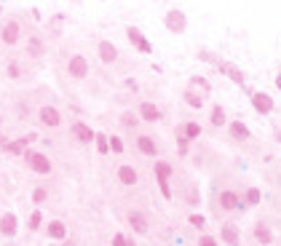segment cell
<instances>
[{"instance_id":"11","label":"cell","mask_w":281,"mask_h":246,"mask_svg":"<svg viewBox=\"0 0 281 246\" xmlns=\"http://www.w3.org/2000/svg\"><path fill=\"white\" fill-rule=\"evenodd\" d=\"M32 142H38L35 131H32V134H22V136H11V139L0 147V153H3L5 158H22L32 147Z\"/></svg>"},{"instance_id":"16","label":"cell","mask_w":281,"mask_h":246,"mask_svg":"<svg viewBox=\"0 0 281 246\" xmlns=\"http://www.w3.org/2000/svg\"><path fill=\"white\" fill-rule=\"evenodd\" d=\"M134 110L140 112L142 123H161V121H164V110H161L156 102H150V99H140Z\"/></svg>"},{"instance_id":"36","label":"cell","mask_w":281,"mask_h":246,"mask_svg":"<svg viewBox=\"0 0 281 246\" xmlns=\"http://www.w3.org/2000/svg\"><path fill=\"white\" fill-rule=\"evenodd\" d=\"M241 198H244V206H257V203H260V198H262V193L257 190V187H246Z\"/></svg>"},{"instance_id":"12","label":"cell","mask_w":281,"mask_h":246,"mask_svg":"<svg viewBox=\"0 0 281 246\" xmlns=\"http://www.w3.org/2000/svg\"><path fill=\"white\" fill-rule=\"evenodd\" d=\"M171 174H174V166H171V161H156L153 163V177H156V182H158V190H161V196L166 198V201H171Z\"/></svg>"},{"instance_id":"27","label":"cell","mask_w":281,"mask_h":246,"mask_svg":"<svg viewBox=\"0 0 281 246\" xmlns=\"http://www.w3.org/2000/svg\"><path fill=\"white\" fill-rule=\"evenodd\" d=\"M65 24H67V14H51L48 19H46V32H48V35H62V30H65Z\"/></svg>"},{"instance_id":"26","label":"cell","mask_w":281,"mask_h":246,"mask_svg":"<svg viewBox=\"0 0 281 246\" xmlns=\"http://www.w3.org/2000/svg\"><path fill=\"white\" fill-rule=\"evenodd\" d=\"M220 238L225 246H241V233H238V225H233V222H225V225L220 227Z\"/></svg>"},{"instance_id":"25","label":"cell","mask_w":281,"mask_h":246,"mask_svg":"<svg viewBox=\"0 0 281 246\" xmlns=\"http://www.w3.org/2000/svg\"><path fill=\"white\" fill-rule=\"evenodd\" d=\"M182 102H185L187 107H193V110H201L204 102H206V94H204V91H198L196 86H187V89L182 91Z\"/></svg>"},{"instance_id":"29","label":"cell","mask_w":281,"mask_h":246,"mask_svg":"<svg viewBox=\"0 0 281 246\" xmlns=\"http://www.w3.org/2000/svg\"><path fill=\"white\" fill-rule=\"evenodd\" d=\"M252 236H255V241L260 244V246L273 244V233H271V227H268L265 222H255V227H252Z\"/></svg>"},{"instance_id":"44","label":"cell","mask_w":281,"mask_h":246,"mask_svg":"<svg viewBox=\"0 0 281 246\" xmlns=\"http://www.w3.org/2000/svg\"><path fill=\"white\" fill-rule=\"evenodd\" d=\"M62 246H80V244L75 241V238H70V236H67L65 241H62Z\"/></svg>"},{"instance_id":"43","label":"cell","mask_w":281,"mask_h":246,"mask_svg":"<svg viewBox=\"0 0 281 246\" xmlns=\"http://www.w3.org/2000/svg\"><path fill=\"white\" fill-rule=\"evenodd\" d=\"M3 126H5V118H3V112H0V147H3L5 142L11 139V136H5V134H3Z\"/></svg>"},{"instance_id":"30","label":"cell","mask_w":281,"mask_h":246,"mask_svg":"<svg viewBox=\"0 0 281 246\" xmlns=\"http://www.w3.org/2000/svg\"><path fill=\"white\" fill-rule=\"evenodd\" d=\"M46 225V217H43V209H38V206H32L30 217H27V233H40Z\"/></svg>"},{"instance_id":"17","label":"cell","mask_w":281,"mask_h":246,"mask_svg":"<svg viewBox=\"0 0 281 246\" xmlns=\"http://www.w3.org/2000/svg\"><path fill=\"white\" fill-rule=\"evenodd\" d=\"M126 41L131 43L134 51H140V54H153V43L145 38V32H142L140 27H134V24L126 27Z\"/></svg>"},{"instance_id":"45","label":"cell","mask_w":281,"mask_h":246,"mask_svg":"<svg viewBox=\"0 0 281 246\" xmlns=\"http://www.w3.org/2000/svg\"><path fill=\"white\" fill-rule=\"evenodd\" d=\"M276 86H279V89H281V75H279V78H276Z\"/></svg>"},{"instance_id":"19","label":"cell","mask_w":281,"mask_h":246,"mask_svg":"<svg viewBox=\"0 0 281 246\" xmlns=\"http://www.w3.org/2000/svg\"><path fill=\"white\" fill-rule=\"evenodd\" d=\"M241 206H244V198H241L233 187H225V190L217 193V209L220 211H236Z\"/></svg>"},{"instance_id":"31","label":"cell","mask_w":281,"mask_h":246,"mask_svg":"<svg viewBox=\"0 0 281 246\" xmlns=\"http://www.w3.org/2000/svg\"><path fill=\"white\" fill-rule=\"evenodd\" d=\"M174 142H177V156H180V158H187V153H190L193 139H187V136H185V131H182L180 126L174 129Z\"/></svg>"},{"instance_id":"13","label":"cell","mask_w":281,"mask_h":246,"mask_svg":"<svg viewBox=\"0 0 281 246\" xmlns=\"http://www.w3.org/2000/svg\"><path fill=\"white\" fill-rule=\"evenodd\" d=\"M116 182L118 187H123V190H134L137 185H140V171H137L134 163H118L116 166Z\"/></svg>"},{"instance_id":"34","label":"cell","mask_w":281,"mask_h":246,"mask_svg":"<svg viewBox=\"0 0 281 246\" xmlns=\"http://www.w3.org/2000/svg\"><path fill=\"white\" fill-rule=\"evenodd\" d=\"M209 121H211V126H214V129H220V126H228V115H225V110H222V105H214V107H211Z\"/></svg>"},{"instance_id":"3","label":"cell","mask_w":281,"mask_h":246,"mask_svg":"<svg viewBox=\"0 0 281 246\" xmlns=\"http://www.w3.org/2000/svg\"><path fill=\"white\" fill-rule=\"evenodd\" d=\"M96 139V131L91 129L86 121H80V118H72L70 123H67V145L75 147V150H86L89 145H94Z\"/></svg>"},{"instance_id":"18","label":"cell","mask_w":281,"mask_h":246,"mask_svg":"<svg viewBox=\"0 0 281 246\" xmlns=\"http://www.w3.org/2000/svg\"><path fill=\"white\" fill-rule=\"evenodd\" d=\"M22 230V222L16 211H0V238H16Z\"/></svg>"},{"instance_id":"1","label":"cell","mask_w":281,"mask_h":246,"mask_svg":"<svg viewBox=\"0 0 281 246\" xmlns=\"http://www.w3.org/2000/svg\"><path fill=\"white\" fill-rule=\"evenodd\" d=\"M35 67L30 59H27L24 54L22 56H8L3 65V75L8 83H16V86H30L32 81H35Z\"/></svg>"},{"instance_id":"40","label":"cell","mask_w":281,"mask_h":246,"mask_svg":"<svg viewBox=\"0 0 281 246\" xmlns=\"http://www.w3.org/2000/svg\"><path fill=\"white\" fill-rule=\"evenodd\" d=\"M110 246H131V238L126 236V233H113Z\"/></svg>"},{"instance_id":"7","label":"cell","mask_w":281,"mask_h":246,"mask_svg":"<svg viewBox=\"0 0 281 246\" xmlns=\"http://www.w3.org/2000/svg\"><path fill=\"white\" fill-rule=\"evenodd\" d=\"M65 75L70 83H83L91 75V62L86 54H70L65 62Z\"/></svg>"},{"instance_id":"10","label":"cell","mask_w":281,"mask_h":246,"mask_svg":"<svg viewBox=\"0 0 281 246\" xmlns=\"http://www.w3.org/2000/svg\"><path fill=\"white\" fill-rule=\"evenodd\" d=\"M11 112H14V118H19L22 123H32L38 121V102L35 96H14L11 99Z\"/></svg>"},{"instance_id":"5","label":"cell","mask_w":281,"mask_h":246,"mask_svg":"<svg viewBox=\"0 0 281 246\" xmlns=\"http://www.w3.org/2000/svg\"><path fill=\"white\" fill-rule=\"evenodd\" d=\"M38 126L40 129H48V131H56L65 126V112L59 110V105H54V102H38Z\"/></svg>"},{"instance_id":"2","label":"cell","mask_w":281,"mask_h":246,"mask_svg":"<svg viewBox=\"0 0 281 246\" xmlns=\"http://www.w3.org/2000/svg\"><path fill=\"white\" fill-rule=\"evenodd\" d=\"M19 161H22V166H24L27 171H32V174H38V177H51L54 174V158H51L46 150L30 147Z\"/></svg>"},{"instance_id":"23","label":"cell","mask_w":281,"mask_h":246,"mask_svg":"<svg viewBox=\"0 0 281 246\" xmlns=\"http://www.w3.org/2000/svg\"><path fill=\"white\" fill-rule=\"evenodd\" d=\"M30 203L38 206V209H46V206L51 203V187L46 185V182H38L35 187H32L30 193Z\"/></svg>"},{"instance_id":"38","label":"cell","mask_w":281,"mask_h":246,"mask_svg":"<svg viewBox=\"0 0 281 246\" xmlns=\"http://www.w3.org/2000/svg\"><path fill=\"white\" fill-rule=\"evenodd\" d=\"M187 86H196L198 91H204L206 96L211 94V86H209V81H206V78H201V75H193L190 81H187Z\"/></svg>"},{"instance_id":"32","label":"cell","mask_w":281,"mask_h":246,"mask_svg":"<svg viewBox=\"0 0 281 246\" xmlns=\"http://www.w3.org/2000/svg\"><path fill=\"white\" fill-rule=\"evenodd\" d=\"M180 201L185 203V206H196L201 203V193H198V187L196 185H185V190H182V196H180Z\"/></svg>"},{"instance_id":"6","label":"cell","mask_w":281,"mask_h":246,"mask_svg":"<svg viewBox=\"0 0 281 246\" xmlns=\"http://www.w3.org/2000/svg\"><path fill=\"white\" fill-rule=\"evenodd\" d=\"M22 54H24L32 65L40 67L43 59H46V54H48V43H46V38L40 35V32H27L24 43H22Z\"/></svg>"},{"instance_id":"35","label":"cell","mask_w":281,"mask_h":246,"mask_svg":"<svg viewBox=\"0 0 281 246\" xmlns=\"http://www.w3.org/2000/svg\"><path fill=\"white\" fill-rule=\"evenodd\" d=\"M180 129L185 131V136H187V139H193V142H196L201 136V131H204L198 121H185V123H180Z\"/></svg>"},{"instance_id":"14","label":"cell","mask_w":281,"mask_h":246,"mask_svg":"<svg viewBox=\"0 0 281 246\" xmlns=\"http://www.w3.org/2000/svg\"><path fill=\"white\" fill-rule=\"evenodd\" d=\"M96 59H99L105 67L120 65V51H118V45L113 43V41H107V38L96 41Z\"/></svg>"},{"instance_id":"4","label":"cell","mask_w":281,"mask_h":246,"mask_svg":"<svg viewBox=\"0 0 281 246\" xmlns=\"http://www.w3.org/2000/svg\"><path fill=\"white\" fill-rule=\"evenodd\" d=\"M24 38H27V30L22 16H8L0 24V45L3 48H16L19 43H24Z\"/></svg>"},{"instance_id":"24","label":"cell","mask_w":281,"mask_h":246,"mask_svg":"<svg viewBox=\"0 0 281 246\" xmlns=\"http://www.w3.org/2000/svg\"><path fill=\"white\" fill-rule=\"evenodd\" d=\"M217 70H220L222 75L228 78V81H233L236 86H244V83H246V75H244V70H241V67H236V65H233V62H220V65H217Z\"/></svg>"},{"instance_id":"42","label":"cell","mask_w":281,"mask_h":246,"mask_svg":"<svg viewBox=\"0 0 281 246\" xmlns=\"http://www.w3.org/2000/svg\"><path fill=\"white\" fill-rule=\"evenodd\" d=\"M198 246H220V241H217L214 236H209V233H201V236H198Z\"/></svg>"},{"instance_id":"8","label":"cell","mask_w":281,"mask_h":246,"mask_svg":"<svg viewBox=\"0 0 281 246\" xmlns=\"http://www.w3.org/2000/svg\"><path fill=\"white\" fill-rule=\"evenodd\" d=\"M131 147H134V153L142 158H158L161 156L158 136L150 134V131H134V134H131Z\"/></svg>"},{"instance_id":"39","label":"cell","mask_w":281,"mask_h":246,"mask_svg":"<svg viewBox=\"0 0 281 246\" xmlns=\"http://www.w3.org/2000/svg\"><path fill=\"white\" fill-rule=\"evenodd\" d=\"M196 56H198L201 62H206V65H214V67H217V65H220V62H222V59H220V56H217V54H211V51H206V48H201Z\"/></svg>"},{"instance_id":"9","label":"cell","mask_w":281,"mask_h":246,"mask_svg":"<svg viewBox=\"0 0 281 246\" xmlns=\"http://www.w3.org/2000/svg\"><path fill=\"white\" fill-rule=\"evenodd\" d=\"M123 222L129 225V230L134 233V236H150L153 233V222H150V217H147V211H142V209H126L123 211Z\"/></svg>"},{"instance_id":"21","label":"cell","mask_w":281,"mask_h":246,"mask_svg":"<svg viewBox=\"0 0 281 246\" xmlns=\"http://www.w3.org/2000/svg\"><path fill=\"white\" fill-rule=\"evenodd\" d=\"M140 123H142V118H140V112L137 110H120L118 112V129L123 131V134H134V131H140Z\"/></svg>"},{"instance_id":"33","label":"cell","mask_w":281,"mask_h":246,"mask_svg":"<svg viewBox=\"0 0 281 246\" xmlns=\"http://www.w3.org/2000/svg\"><path fill=\"white\" fill-rule=\"evenodd\" d=\"M94 147H96V153H99L102 158H105V156H113V150H110V134H107V131H96Z\"/></svg>"},{"instance_id":"20","label":"cell","mask_w":281,"mask_h":246,"mask_svg":"<svg viewBox=\"0 0 281 246\" xmlns=\"http://www.w3.org/2000/svg\"><path fill=\"white\" fill-rule=\"evenodd\" d=\"M43 236L48 238V241H65L67 236H70V227H67V222L65 220H48L43 225Z\"/></svg>"},{"instance_id":"15","label":"cell","mask_w":281,"mask_h":246,"mask_svg":"<svg viewBox=\"0 0 281 246\" xmlns=\"http://www.w3.org/2000/svg\"><path fill=\"white\" fill-rule=\"evenodd\" d=\"M164 27L171 32V35H182V32L187 30V16H185V11L169 8V11L164 14Z\"/></svg>"},{"instance_id":"46","label":"cell","mask_w":281,"mask_h":246,"mask_svg":"<svg viewBox=\"0 0 281 246\" xmlns=\"http://www.w3.org/2000/svg\"><path fill=\"white\" fill-rule=\"evenodd\" d=\"M279 75H281V70H279Z\"/></svg>"},{"instance_id":"37","label":"cell","mask_w":281,"mask_h":246,"mask_svg":"<svg viewBox=\"0 0 281 246\" xmlns=\"http://www.w3.org/2000/svg\"><path fill=\"white\" fill-rule=\"evenodd\" d=\"M110 150H113V156H123L126 153V142L120 134H110Z\"/></svg>"},{"instance_id":"22","label":"cell","mask_w":281,"mask_h":246,"mask_svg":"<svg viewBox=\"0 0 281 246\" xmlns=\"http://www.w3.org/2000/svg\"><path fill=\"white\" fill-rule=\"evenodd\" d=\"M249 99H252V107H255L260 115H271V112L276 110V102H273V96H268L265 91H252Z\"/></svg>"},{"instance_id":"28","label":"cell","mask_w":281,"mask_h":246,"mask_svg":"<svg viewBox=\"0 0 281 246\" xmlns=\"http://www.w3.org/2000/svg\"><path fill=\"white\" fill-rule=\"evenodd\" d=\"M228 136H231L233 142H246V139H252L246 123H241V121H231V123H228Z\"/></svg>"},{"instance_id":"41","label":"cell","mask_w":281,"mask_h":246,"mask_svg":"<svg viewBox=\"0 0 281 246\" xmlns=\"http://www.w3.org/2000/svg\"><path fill=\"white\" fill-rule=\"evenodd\" d=\"M187 225H193L196 230H204V227H206V217H201V214H190V217H187Z\"/></svg>"}]
</instances>
